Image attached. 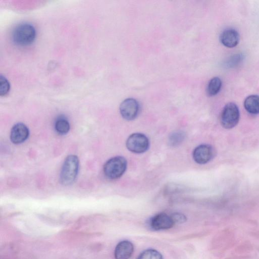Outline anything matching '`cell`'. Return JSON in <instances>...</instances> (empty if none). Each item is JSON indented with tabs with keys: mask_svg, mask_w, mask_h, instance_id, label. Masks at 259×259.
<instances>
[{
	"mask_svg": "<svg viewBox=\"0 0 259 259\" xmlns=\"http://www.w3.org/2000/svg\"><path fill=\"white\" fill-rule=\"evenodd\" d=\"M79 168V159L75 155H68L65 159L60 175V181L64 185H69L75 180Z\"/></svg>",
	"mask_w": 259,
	"mask_h": 259,
	"instance_id": "6da1fadb",
	"label": "cell"
},
{
	"mask_svg": "<svg viewBox=\"0 0 259 259\" xmlns=\"http://www.w3.org/2000/svg\"><path fill=\"white\" fill-rule=\"evenodd\" d=\"M36 37L34 26L28 23L17 26L12 33L13 41L20 46H26L33 42Z\"/></svg>",
	"mask_w": 259,
	"mask_h": 259,
	"instance_id": "7a4b0ae2",
	"label": "cell"
},
{
	"mask_svg": "<svg viewBox=\"0 0 259 259\" xmlns=\"http://www.w3.org/2000/svg\"><path fill=\"white\" fill-rule=\"evenodd\" d=\"M126 167V160L122 156H118L106 161L103 167V171L107 178L115 180L122 176Z\"/></svg>",
	"mask_w": 259,
	"mask_h": 259,
	"instance_id": "3957f363",
	"label": "cell"
},
{
	"mask_svg": "<svg viewBox=\"0 0 259 259\" xmlns=\"http://www.w3.org/2000/svg\"><path fill=\"white\" fill-rule=\"evenodd\" d=\"M239 117V110L237 105L229 103L223 109L220 119L221 124L225 128H232L238 123Z\"/></svg>",
	"mask_w": 259,
	"mask_h": 259,
	"instance_id": "277c9868",
	"label": "cell"
},
{
	"mask_svg": "<svg viewBox=\"0 0 259 259\" xmlns=\"http://www.w3.org/2000/svg\"><path fill=\"white\" fill-rule=\"evenodd\" d=\"M127 148L135 153H142L146 151L149 146L148 138L141 133H134L130 135L126 142Z\"/></svg>",
	"mask_w": 259,
	"mask_h": 259,
	"instance_id": "5b68a950",
	"label": "cell"
},
{
	"mask_svg": "<svg viewBox=\"0 0 259 259\" xmlns=\"http://www.w3.org/2000/svg\"><path fill=\"white\" fill-rule=\"evenodd\" d=\"M139 108V104L136 99L127 98L120 104L119 111L123 118L127 120H132L138 116Z\"/></svg>",
	"mask_w": 259,
	"mask_h": 259,
	"instance_id": "8992f818",
	"label": "cell"
},
{
	"mask_svg": "<svg viewBox=\"0 0 259 259\" xmlns=\"http://www.w3.org/2000/svg\"><path fill=\"white\" fill-rule=\"evenodd\" d=\"M213 148L208 144H201L196 147L193 152L194 161L200 164L209 162L214 156Z\"/></svg>",
	"mask_w": 259,
	"mask_h": 259,
	"instance_id": "52a82bcc",
	"label": "cell"
},
{
	"mask_svg": "<svg viewBox=\"0 0 259 259\" xmlns=\"http://www.w3.org/2000/svg\"><path fill=\"white\" fill-rule=\"evenodd\" d=\"M174 224L171 216L165 213H158L149 221L150 227L155 231L170 229Z\"/></svg>",
	"mask_w": 259,
	"mask_h": 259,
	"instance_id": "ba28073f",
	"label": "cell"
},
{
	"mask_svg": "<svg viewBox=\"0 0 259 259\" xmlns=\"http://www.w3.org/2000/svg\"><path fill=\"white\" fill-rule=\"evenodd\" d=\"M29 134V129L25 124L21 122L17 123L11 129L10 140L14 144H21L28 138Z\"/></svg>",
	"mask_w": 259,
	"mask_h": 259,
	"instance_id": "9c48e42d",
	"label": "cell"
},
{
	"mask_svg": "<svg viewBox=\"0 0 259 259\" xmlns=\"http://www.w3.org/2000/svg\"><path fill=\"white\" fill-rule=\"evenodd\" d=\"M220 41L225 47L233 48L239 41V34L234 29L228 28L224 30L220 37Z\"/></svg>",
	"mask_w": 259,
	"mask_h": 259,
	"instance_id": "30bf717a",
	"label": "cell"
},
{
	"mask_svg": "<svg viewBox=\"0 0 259 259\" xmlns=\"http://www.w3.org/2000/svg\"><path fill=\"white\" fill-rule=\"evenodd\" d=\"M134 251V246L132 243L127 240H123L119 242L114 250L115 259H128Z\"/></svg>",
	"mask_w": 259,
	"mask_h": 259,
	"instance_id": "8fae6325",
	"label": "cell"
},
{
	"mask_svg": "<svg viewBox=\"0 0 259 259\" xmlns=\"http://www.w3.org/2000/svg\"><path fill=\"white\" fill-rule=\"evenodd\" d=\"M246 110L250 114L259 113V96L252 95L248 96L244 102Z\"/></svg>",
	"mask_w": 259,
	"mask_h": 259,
	"instance_id": "7c38bea8",
	"label": "cell"
},
{
	"mask_svg": "<svg viewBox=\"0 0 259 259\" xmlns=\"http://www.w3.org/2000/svg\"><path fill=\"white\" fill-rule=\"evenodd\" d=\"M222 80L218 77L211 79L206 88V93L209 96L216 95L220 91L222 87Z\"/></svg>",
	"mask_w": 259,
	"mask_h": 259,
	"instance_id": "4fadbf2b",
	"label": "cell"
},
{
	"mask_svg": "<svg viewBox=\"0 0 259 259\" xmlns=\"http://www.w3.org/2000/svg\"><path fill=\"white\" fill-rule=\"evenodd\" d=\"M55 128L58 134L65 135L69 131V122L64 117H58L55 123Z\"/></svg>",
	"mask_w": 259,
	"mask_h": 259,
	"instance_id": "5bb4252c",
	"label": "cell"
},
{
	"mask_svg": "<svg viewBox=\"0 0 259 259\" xmlns=\"http://www.w3.org/2000/svg\"><path fill=\"white\" fill-rule=\"evenodd\" d=\"M185 134L182 131H177L171 133L168 137V144L171 146H177L184 141Z\"/></svg>",
	"mask_w": 259,
	"mask_h": 259,
	"instance_id": "9a60e30c",
	"label": "cell"
},
{
	"mask_svg": "<svg viewBox=\"0 0 259 259\" xmlns=\"http://www.w3.org/2000/svg\"><path fill=\"white\" fill-rule=\"evenodd\" d=\"M137 259H163L161 254L156 250L148 249L143 251Z\"/></svg>",
	"mask_w": 259,
	"mask_h": 259,
	"instance_id": "2e32d148",
	"label": "cell"
},
{
	"mask_svg": "<svg viewBox=\"0 0 259 259\" xmlns=\"http://www.w3.org/2000/svg\"><path fill=\"white\" fill-rule=\"evenodd\" d=\"M10 89V84L9 80L3 75H0V95H6Z\"/></svg>",
	"mask_w": 259,
	"mask_h": 259,
	"instance_id": "e0dca14e",
	"label": "cell"
},
{
	"mask_svg": "<svg viewBox=\"0 0 259 259\" xmlns=\"http://www.w3.org/2000/svg\"><path fill=\"white\" fill-rule=\"evenodd\" d=\"M242 56L240 54L234 55L232 56L226 62V65L229 67H234L241 61Z\"/></svg>",
	"mask_w": 259,
	"mask_h": 259,
	"instance_id": "ac0fdd59",
	"label": "cell"
},
{
	"mask_svg": "<svg viewBox=\"0 0 259 259\" xmlns=\"http://www.w3.org/2000/svg\"><path fill=\"white\" fill-rule=\"evenodd\" d=\"M171 217L174 221V224L183 223L186 221V217L182 213L175 212L171 214Z\"/></svg>",
	"mask_w": 259,
	"mask_h": 259,
	"instance_id": "d6986e66",
	"label": "cell"
}]
</instances>
